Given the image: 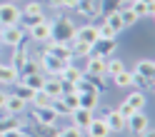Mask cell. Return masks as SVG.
<instances>
[{
  "instance_id": "obj_1",
  "label": "cell",
  "mask_w": 155,
  "mask_h": 137,
  "mask_svg": "<svg viewBox=\"0 0 155 137\" xmlns=\"http://www.w3.org/2000/svg\"><path fill=\"white\" fill-rule=\"evenodd\" d=\"M50 40L70 45V43L75 40V25H73L70 20H68V18H58V20L53 23V30H50Z\"/></svg>"
},
{
  "instance_id": "obj_2",
  "label": "cell",
  "mask_w": 155,
  "mask_h": 137,
  "mask_svg": "<svg viewBox=\"0 0 155 137\" xmlns=\"http://www.w3.org/2000/svg\"><path fill=\"white\" fill-rule=\"evenodd\" d=\"M38 65H40V72L45 75V77H58L63 70H65V60H58V57H53V55H40L38 57Z\"/></svg>"
},
{
  "instance_id": "obj_3",
  "label": "cell",
  "mask_w": 155,
  "mask_h": 137,
  "mask_svg": "<svg viewBox=\"0 0 155 137\" xmlns=\"http://www.w3.org/2000/svg\"><path fill=\"white\" fill-rule=\"evenodd\" d=\"M25 40V30L20 25H8V27H3V33H0V45H8L13 50L15 45H20Z\"/></svg>"
},
{
  "instance_id": "obj_4",
  "label": "cell",
  "mask_w": 155,
  "mask_h": 137,
  "mask_svg": "<svg viewBox=\"0 0 155 137\" xmlns=\"http://www.w3.org/2000/svg\"><path fill=\"white\" fill-rule=\"evenodd\" d=\"M0 25H20V8L15 3H0Z\"/></svg>"
},
{
  "instance_id": "obj_5",
  "label": "cell",
  "mask_w": 155,
  "mask_h": 137,
  "mask_svg": "<svg viewBox=\"0 0 155 137\" xmlns=\"http://www.w3.org/2000/svg\"><path fill=\"white\" fill-rule=\"evenodd\" d=\"M125 130H130L133 135H143L145 130H150V117L145 115V112H133L128 117V125H125Z\"/></svg>"
},
{
  "instance_id": "obj_6",
  "label": "cell",
  "mask_w": 155,
  "mask_h": 137,
  "mask_svg": "<svg viewBox=\"0 0 155 137\" xmlns=\"http://www.w3.org/2000/svg\"><path fill=\"white\" fill-rule=\"evenodd\" d=\"M45 55H53L58 57V60H65V62H70L73 60V53H70V45H65V43H55V40H48L45 43Z\"/></svg>"
},
{
  "instance_id": "obj_7",
  "label": "cell",
  "mask_w": 155,
  "mask_h": 137,
  "mask_svg": "<svg viewBox=\"0 0 155 137\" xmlns=\"http://www.w3.org/2000/svg\"><path fill=\"white\" fill-rule=\"evenodd\" d=\"M30 60V50H28V45H25V40L20 43V45H15L13 47V57H10V65L18 70V75H20V70H23V65Z\"/></svg>"
},
{
  "instance_id": "obj_8",
  "label": "cell",
  "mask_w": 155,
  "mask_h": 137,
  "mask_svg": "<svg viewBox=\"0 0 155 137\" xmlns=\"http://www.w3.org/2000/svg\"><path fill=\"white\" fill-rule=\"evenodd\" d=\"M105 60L108 57H98V55H90L88 57V65H85V75H93V77H105Z\"/></svg>"
},
{
  "instance_id": "obj_9",
  "label": "cell",
  "mask_w": 155,
  "mask_h": 137,
  "mask_svg": "<svg viewBox=\"0 0 155 137\" xmlns=\"http://www.w3.org/2000/svg\"><path fill=\"white\" fill-rule=\"evenodd\" d=\"M33 120L35 125H55V120H60L53 107H33Z\"/></svg>"
},
{
  "instance_id": "obj_10",
  "label": "cell",
  "mask_w": 155,
  "mask_h": 137,
  "mask_svg": "<svg viewBox=\"0 0 155 137\" xmlns=\"http://www.w3.org/2000/svg\"><path fill=\"white\" fill-rule=\"evenodd\" d=\"M118 50V40H95L93 43V55L98 57H110Z\"/></svg>"
},
{
  "instance_id": "obj_11",
  "label": "cell",
  "mask_w": 155,
  "mask_h": 137,
  "mask_svg": "<svg viewBox=\"0 0 155 137\" xmlns=\"http://www.w3.org/2000/svg\"><path fill=\"white\" fill-rule=\"evenodd\" d=\"M75 40L93 45L95 40H98V25H80V27H75Z\"/></svg>"
},
{
  "instance_id": "obj_12",
  "label": "cell",
  "mask_w": 155,
  "mask_h": 137,
  "mask_svg": "<svg viewBox=\"0 0 155 137\" xmlns=\"http://www.w3.org/2000/svg\"><path fill=\"white\" fill-rule=\"evenodd\" d=\"M85 132H88L90 137H110V130H108V125H105L103 117H93Z\"/></svg>"
},
{
  "instance_id": "obj_13",
  "label": "cell",
  "mask_w": 155,
  "mask_h": 137,
  "mask_svg": "<svg viewBox=\"0 0 155 137\" xmlns=\"http://www.w3.org/2000/svg\"><path fill=\"white\" fill-rule=\"evenodd\" d=\"M50 30H53V23L45 20V23H40V25L30 27V37L38 40V43H48V40H50Z\"/></svg>"
},
{
  "instance_id": "obj_14",
  "label": "cell",
  "mask_w": 155,
  "mask_h": 137,
  "mask_svg": "<svg viewBox=\"0 0 155 137\" xmlns=\"http://www.w3.org/2000/svg\"><path fill=\"white\" fill-rule=\"evenodd\" d=\"M70 117H73V125H75V127H80V130H88V125H90V120H93V112H90V110H85V107H78V110L70 112Z\"/></svg>"
},
{
  "instance_id": "obj_15",
  "label": "cell",
  "mask_w": 155,
  "mask_h": 137,
  "mask_svg": "<svg viewBox=\"0 0 155 137\" xmlns=\"http://www.w3.org/2000/svg\"><path fill=\"white\" fill-rule=\"evenodd\" d=\"M78 100H80V107H85V110H95V107L100 105V92L98 90H88V92H80L78 95Z\"/></svg>"
},
{
  "instance_id": "obj_16",
  "label": "cell",
  "mask_w": 155,
  "mask_h": 137,
  "mask_svg": "<svg viewBox=\"0 0 155 137\" xmlns=\"http://www.w3.org/2000/svg\"><path fill=\"white\" fill-rule=\"evenodd\" d=\"M25 107H28V102L25 100H20V97H18V95H10V92H8V100H5V115H20L23 110H25Z\"/></svg>"
},
{
  "instance_id": "obj_17",
  "label": "cell",
  "mask_w": 155,
  "mask_h": 137,
  "mask_svg": "<svg viewBox=\"0 0 155 137\" xmlns=\"http://www.w3.org/2000/svg\"><path fill=\"white\" fill-rule=\"evenodd\" d=\"M103 120H105V125H108V130H110V132H125V125H128V122H125V120H123V117L115 112V110L105 112Z\"/></svg>"
},
{
  "instance_id": "obj_18",
  "label": "cell",
  "mask_w": 155,
  "mask_h": 137,
  "mask_svg": "<svg viewBox=\"0 0 155 137\" xmlns=\"http://www.w3.org/2000/svg\"><path fill=\"white\" fill-rule=\"evenodd\" d=\"M128 8L135 13L138 20H140V18H153V13H155V3H140V0H133Z\"/></svg>"
},
{
  "instance_id": "obj_19",
  "label": "cell",
  "mask_w": 155,
  "mask_h": 137,
  "mask_svg": "<svg viewBox=\"0 0 155 137\" xmlns=\"http://www.w3.org/2000/svg\"><path fill=\"white\" fill-rule=\"evenodd\" d=\"M75 10L80 15H85V18H95L100 13V5H98V0H78Z\"/></svg>"
},
{
  "instance_id": "obj_20",
  "label": "cell",
  "mask_w": 155,
  "mask_h": 137,
  "mask_svg": "<svg viewBox=\"0 0 155 137\" xmlns=\"http://www.w3.org/2000/svg\"><path fill=\"white\" fill-rule=\"evenodd\" d=\"M83 75H85V72L80 70V67H75L73 62H68V65H65V70L58 75V77H60L63 82H80V80H83Z\"/></svg>"
},
{
  "instance_id": "obj_21",
  "label": "cell",
  "mask_w": 155,
  "mask_h": 137,
  "mask_svg": "<svg viewBox=\"0 0 155 137\" xmlns=\"http://www.w3.org/2000/svg\"><path fill=\"white\" fill-rule=\"evenodd\" d=\"M20 82L28 85L33 92H38V90H43V85H45V75H43V72H35V75H20Z\"/></svg>"
},
{
  "instance_id": "obj_22",
  "label": "cell",
  "mask_w": 155,
  "mask_h": 137,
  "mask_svg": "<svg viewBox=\"0 0 155 137\" xmlns=\"http://www.w3.org/2000/svg\"><path fill=\"white\" fill-rule=\"evenodd\" d=\"M8 130H25V125H23V120H18V115H5V117H0V135Z\"/></svg>"
},
{
  "instance_id": "obj_23",
  "label": "cell",
  "mask_w": 155,
  "mask_h": 137,
  "mask_svg": "<svg viewBox=\"0 0 155 137\" xmlns=\"http://www.w3.org/2000/svg\"><path fill=\"white\" fill-rule=\"evenodd\" d=\"M125 102H128L135 112H143V110H145V102H148V100H145V92H143V90H133L128 97H125Z\"/></svg>"
},
{
  "instance_id": "obj_24",
  "label": "cell",
  "mask_w": 155,
  "mask_h": 137,
  "mask_svg": "<svg viewBox=\"0 0 155 137\" xmlns=\"http://www.w3.org/2000/svg\"><path fill=\"white\" fill-rule=\"evenodd\" d=\"M43 90L50 95L53 100H55V97H63V82H60V77H45Z\"/></svg>"
},
{
  "instance_id": "obj_25",
  "label": "cell",
  "mask_w": 155,
  "mask_h": 137,
  "mask_svg": "<svg viewBox=\"0 0 155 137\" xmlns=\"http://www.w3.org/2000/svg\"><path fill=\"white\" fill-rule=\"evenodd\" d=\"M18 70L13 65H0V85H13V82H18Z\"/></svg>"
},
{
  "instance_id": "obj_26",
  "label": "cell",
  "mask_w": 155,
  "mask_h": 137,
  "mask_svg": "<svg viewBox=\"0 0 155 137\" xmlns=\"http://www.w3.org/2000/svg\"><path fill=\"white\" fill-rule=\"evenodd\" d=\"M70 53H73V57H90V55H93V45H90V43L73 40V43H70Z\"/></svg>"
},
{
  "instance_id": "obj_27",
  "label": "cell",
  "mask_w": 155,
  "mask_h": 137,
  "mask_svg": "<svg viewBox=\"0 0 155 137\" xmlns=\"http://www.w3.org/2000/svg\"><path fill=\"white\" fill-rule=\"evenodd\" d=\"M135 75H140V77H148V80H153V75H155V62L153 60H140L138 65H135Z\"/></svg>"
},
{
  "instance_id": "obj_28",
  "label": "cell",
  "mask_w": 155,
  "mask_h": 137,
  "mask_svg": "<svg viewBox=\"0 0 155 137\" xmlns=\"http://www.w3.org/2000/svg\"><path fill=\"white\" fill-rule=\"evenodd\" d=\"M58 132L60 130H55V125H33L30 137H58Z\"/></svg>"
},
{
  "instance_id": "obj_29",
  "label": "cell",
  "mask_w": 155,
  "mask_h": 137,
  "mask_svg": "<svg viewBox=\"0 0 155 137\" xmlns=\"http://www.w3.org/2000/svg\"><path fill=\"white\" fill-rule=\"evenodd\" d=\"M123 70H125V62L123 60H118V57H108V60H105V77H115Z\"/></svg>"
},
{
  "instance_id": "obj_30",
  "label": "cell",
  "mask_w": 155,
  "mask_h": 137,
  "mask_svg": "<svg viewBox=\"0 0 155 137\" xmlns=\"http://www.w3.org/2000/svg\"><path fill=\"white\" fill-rule=\"evenodd\" d=\"M13 95H18V97H20V100H25V102H30L35 92H33L28 85H23V82H20V77H18V82H13Z\"/></svg>"
},
{
  "instance_id": "obj_31",
  "label": "cell",
  "mask_w": 155,
  "mask_h": 137,
  "mask_svg": "<svg viewBox=\"0 0 155 137\" xmlns=\"http://www.w3.org/2000/svg\"><path fill=\"white\" fill-rule=\"evenodd\" d=\"M98 5H100V13L103 15H113V13H118L123 8L120 0H98Z\"/></svg>"
},
{
  "instance_id": "obj_32",
  "label": "cell",
  "mask_w": 155,
  "mask_h": 137,
  "mask_svg": "<svg viewBox=\"0 0 155 137\" xmlns=\"http://www.w3.org/2000/svg\"><path fill=\"white\" fill-rule=\"evenodd\" d=\"M48 18H45V13H38V15H20V23L30 30V27H35V25H40V23H45Z\"/></svg>"
},
{
  "instance_id": "obj_33",
  "label": "cell",
  "mask_w": 155,
  "mask_h": 137,
  "mask_svg": "<svg viewBox=\"0 0 155 137\" xmlns=\"http://www.w3.org/2000/svg\"><path fill=\"white\" fill-rule=\"evenodd\" d=\"M110 80H113L115 85H118V87H130V85H133V72L128 70V67H125L123 72H118L115 77H110Z\"/></svg>"
},
{
  "instance_id": "obj_34",
  "label": "cell",
  "mask_w": 155,
  "mask_h": 137,
  "mask_svg": "<svg viewBox=\"0 0 155 137\" xmlns=\"http://www.w3.org/2000/svg\"><path fill=\"white\" fill-rule=\"evenodd\" d=\"M33 107H50V102H53V97L50 95H48L45 90H38L35 95H33Z\"/></svg>"
},
{
  "instance_id": "obj_35",
  "label": "cell",
  "mask_w": 155,
  "mask_h": 137,
  "mask_svg": "<svg viewBox=\"0 0 155 137\" xmlns=\"http://www.w3.org/2000/svg\"><path fill=\"white\" fill-rule=\"evenodd\" d=\"M115 37H118V33H115L113 27L103 20V23L98 25V40H115Z\"/></svg>"
},
{
  "instance_id": "obj_36",
  "label": "cell",
  "mask_w": 155,
  "mask_h": 137,
  "mask_svg": "<svg viewBox=\"0 0 155 137\" xmlns=\"http://www.w3.org/2000/svg\"><path fill=\"white\" fill-rule=\"evenodd\" d=\"M50 107H53V112L58 117H70V110H68V105H65L63 97H55V100L50 102Z\"/></svg>"
},
{
  "instance_id": "obj_37",
  "label": "cell",
  "mask_w": 155,
  "mask_h": 137,
  "mask_svg": "<svg viewBox=\"0 0 155 137\" xmlns=\"http://www.w3.org/2000/svg\"><path fill=\"white\" fill-rule=\"evenodd\" d=\"M120 20H123V25L125 27H130V25H135V23H138V18H135V13L130 10V8H120Z\"/></svg>"
},
{
  "instance_id": "obj_38",
  "label": "cell",
  "mask_w": 155,
  "mask_h": 137,
  "mask_svg": "<svg viewBox=\"0 0 155 137\" xmlns=\"http://www.w3.org/2000/svg\"><path fill=\"white\" fill-rule=\"evenodd\" d=\"M105 23H108L115 33H120V30H125V25H123V20H120V13H113V15H105Z\"/></svg>"
},
{
  "instance_id": "obj_39",
  "label": "cell",
  "mask_w": 155,
  "mask_h": 137,
  "mask_svg": "<svg viewBox=\"0 0 155 137\" xmlns=\"http://www.w3.org/2000/svg\"><path fill=\"white\" fill-rule=\"evenodd\" d=\"M43 13V5L38 3V0H30V3H25V8L20 10V15H38Z\"/></svg>"
},
{
  "instance_id": "obj_40",
  "label": "cell",
  "mask_w": 155,
  "mask_h": 137,
  "mask_svg": "<svg viewBox=\"0 0 155 137\" xmlns=\"http://www.w3.org/2000/svg\"><path fill=\"white\" fill-rule=\"evenodd\" d=\"M83 135H85V130H80V127H75V125L63 127V130L58 132V137H83Z\"/></svg>"
},
{
  "instance_id": "obj_41",
  "label": "cell",
  "mask_w": 155,
  "mask_h": 137,
  "mask_svg": "<svg viewBox=\"0 0 155 137\" xmlns=\"http://www.w3.org/2000/svg\"><path fill=\"white\" fill-rule=\"evenodd\" d=\"M63 100H65V105H68V110H78L80 107V100H78V92H68V95H63Z\"/></svg>"
},
{
  "instance_id": "obj_42",
  "label": "cell",
  "mask_w": 155,
  "mask_h": 137,
  "mask_svg": "<svg viewBox=\"0 0 155 137\" xmlns=\"http://www.w3.org/2000/svg\"><path fill=\"white\" fill-rule=\"evenodd\" d=\"M35 72H40V65H38V60H28V62L23 65V70H20V75H35Z\"/></svg>"
},
{
  "instance_id": "obj_43",
  "label": "cell",
  "mask_w": 155,
  "mask_h": 137,
  "mask_svg": "<svg viewBox=\"0 0 155 137\" xmlns=\"http://www.w3.org/2000/svg\"><path fill=\"white\" fill-rule=\"evenodd\" d=\"M133 85L143 87V90H153V80H148V77H140V75H135V72H133Z\"/></svg>"
},
{
  "instance_id": "obj_44",
  "label": "cell",
  "mask_w": 155,
  "mask_h": 137,
  "mask_svg": "<svg viewBox=\"0 0 155 137\" xmlns=\"http://www.w3.org/2000/svg\"><path fill=\"white\" fill-rule=\"evenodd\" d=\"M115 112H118V115H120V117H123V120H125V122H128V117H130V115H133V112H135V110H133V107H130V105H128V102H125V100H123V102H120V105H118V110H115Z\"/></svg>"
},
{
  "instance_id": "obj_45",
  "label": "cell",
  "mask_w": 155,
  "mask_h": 137,
  "mask_svg": "<svg viewBox=\"0 0 155 137\" xmlns=\"http://www.w3.org/2000/svg\"><path fill=\"white\" fill-rule=\"evenodd\" d=\"M5 100H8V92H3V90H0V112L5 110Z\"/></svg>"
},
{
  "instance_id": "obj_46",
  "label": "cell",
  "mask_w": 155,
  "mask_h": 137,
  "mask_svg": "<svg viewBox=\"0 0 155 137\" xmlns=\"http://www.w3.org/2000/svg\"><path fill=\"white\" fill-rule=\"evenodd\" d=\"M50 8H65V0H50Z\"/></svg>"
},
{
  "instance_id": "obj_47",
  "label": "cell",
  "mask_w": 155,
  "mask_h": 137,
  "mask_svg": "<svg viewBox=\"0 0 155 137\" xmlns=\"http://www.w3.org/2000/svg\"><path fill=\"white\" fill-rule=\"evenodd\" d=\"M140 137H155V132H153V127H150V130H145V132H143Z\"/></svg>"
},
{
  "instance_id": "obj_48",
  "label": "cell",
  "mask_w": 155,
  "mask_h": 137,
  "mask_svg": "<svg viewBox=\"0 0 155 137\" xmlns=\"http://www.w3.org/2000/svg\"><path fill=\"white\" fill-rule=\"evenodd\" d=\"M140 3H153V0H140Z\"/></svg>"
},
{
  "instance_id": "obj_49",
  "label": "cell",
  "mask_w": 155,
  "mask_h": 137,
  "mask_svg": "<svg viewBox=\"0 0 155 137\" xmlns=\"http://www.w3.org/2000/svg\"><path fill=\"white\" fill-rule=\"evenodd\" d=\"M83 137H90V135H88V132H85V135H83Z\"/></svg>"
},
{
  "instance_id": "obj_50",
  "label": "cell",
  "mask_w": 155,
  "mask_h": 137,
  "mask_svg": "<svg viewBox=\"0 0 155 137\" xmlns=\"http://www.w3.org/2000/svg\"><path fill=\"white\" fill-rule=\"evenodd\" d=\"M0 33H3V25H0Z\"/></svg>"
},
{
  "instance_id": "obj_51",
  "label": "cell",
  "mask_w": 155,
  "mask_h": 137,
  "mask_svg": "<svg viewBox=\"0 0 155 137\" xmlns=\"http://www.w3.org/2000/svg\"><path fill=\"white\" fill-rule=\"evenodd\" d=\"M10 3H15V0H10Z\"/></svg>"
}]
</instances>
